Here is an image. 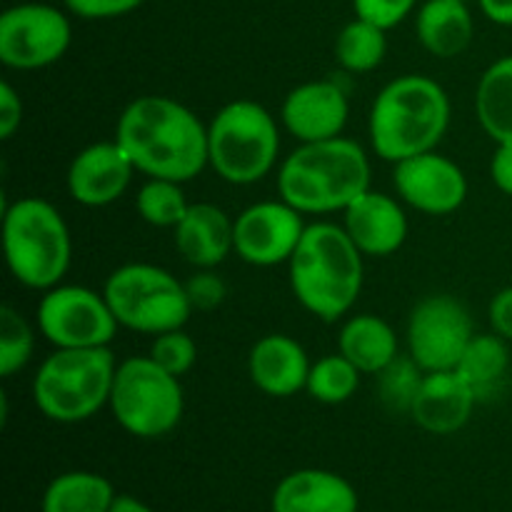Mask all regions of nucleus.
I'll return each mask as SVG.
<instances>
[{
	"label": "nucleus",
	"instance_id": "obj_1",
	"mask_svg": "<svg viewBox=\"0 0 512 512\" xmlns=\"http://www.w3.org/2000/svg\"><path fill=\"white\" fill-rule=\"evenodd\" d=\"M115 140L145 178L188 183L208 168V125L170 95H138L120 113Z\"/></svg>",
	"mask_w": 512,
	"mask_h": 512
},
{
	"label": "nucleus",
	"instance_id": "obj_2",
	"mask_svg": "<svg viewBox=\"0 0 512 512\" xmlns=\"http://www.w3.org/2000/svg\"><path fill=\"white\" fill-rule=\"evenodd\" d=\"M363 258L343 225L310 223L288 263L295 300L323 323H338L363 293Z\"/></svg>",
	"mask_w": 512,
	"mask_h": 512
},
{
	"label": "nucleus",
	"instance_id": "obj_3",
	"mask_svg": "<svg viewBox=\"0 0 512 512\" xmlns=\"http://www.w3.org/2000/svg\"><path fill=\"white\" fill-rule=\"evenodd\" d=\"M448 90L420 73L390 80L370 105L368 135L375 155L400 163L440 145L450 128Z\"/></svg>",
	"mask_w": 512,
	"mask_h": 512
},
{
	"label": "nucleus",
	"instance_id": "obj_4",
	"mask_svg": "<svg viewBox=\"0 0 512 512\" xmlns=\"http://www.w3.org/2000/svg\"><path fill=\"white\" fill-rule=\"evenodd\" d=\"M370 158L355 140L338 135L300 143L278 170V193L303 215L340 213L370 190Z\"/></svg>",
	"mask_w": 512,
	"mask_h": 512
},
{
	"label": "nucleus",
	"instance_id": "obj_5",
	"mask_svg": "<svg viewBox=\"0 0 512 512\" xmlns=\"http://www.w3.org/2000/svg\"><path fill=\"white\" fill-rule=\"evenodd\" d=\"M3 250L10 275L40 293L63 283L73 263L68 223L53 203L35 195L5 203Z\"/></svg>",
	"mask_w": 512,
	"mask_h": 512
},
{
	"label": "nucleus",
	"instance_id": "obj_6",
	"mask_svg": "<svg viewBox=\"0 0 512 512\" xmlns=\"http://www.w3.org/2000/svg\"><path fill=\"white\" fill-rule=\"evenodd\" d=\"M115 370L110 348H55L33 378L35 408L53 423H85L108 408Z\"/></svg>",
	"mask_w": 512,
	"mask_h": 512
},
{
	"label": "nucleus",
	"instance_id": "obj_7",
	"mask_svg": "<svg viewBox=\"0 0 512 512\" xmlns=\"http://www.w3.org/2000/svg\"><path fill=\"white\" fill-rule=\"evenodd\" d=\"M280 125L265 105L240 98L208 123V168L225 183L255 185L278 165Z\"/></svg>",
	"mask_w": 512,
	"mask_h": 512
},
{
	"label": "nucleus",
	"instance_id": "obj_8",
	"mask_svg": "<svg viewBox=\"0 0 512 512\" xmlns=\"http://www.w3.org/2000/svg\"><path fill=\"white\" fill-rule=\"evenodd\" d=\"M103 295L120 328L150 338L185 328L193 315L185 283L153 263H125L115 268L105 280Z\"/></svg>",
	"mask_w": 512,
	"mask_h": 512
},
{
	"label": "nucleus",
	"instance_id": "obj_9",
	"mask_svg": "<svg viewBox=\"0 0 512 512\" xmlns=\"http://www.w3.org/2000/svg\"><path fill=\"white\" fill-rule=\"evenodd\" d=\"M108 408L115 423L133 438H165L183 420V385L150 355H133L118 363Z\"/></svg>",
	"mask_w": 512,
	"mask_h": 512
},
{
	"label": "nucleus",
	"instance_id": "obj_10",
	"mask_svg": "<svg viewBox=\"0 0 512 512\" xmlns=\"http://www.w3.org/2000/svg\"><path fill=\"white\" fill-rule=\"evenodd\" d=\"M35 318L40 335L55 348H110L120 328L105 295L85 285L45 290Z\"/></svg>",
	"mask_w": 512,
	"mask_h": 512
},
{
	"label": "nucleus",
	"instance_id": "obj_11",
	"mask_svg": "<svg viewBox=\"0 0 512 512\" xmlns=\"http://www.w3.org/2000/svg\"><path fill=\"white\" fill-rule=\"evenodd\" d=\"M73 43L68 15L50 3H18L0 15V63L40 70L58 63Z\"/></svg>",
	"mask_w": 512,
	"mask_h": 512
},
{
	"label": "nucleus",
	"instance_id": "obj_12",
	"mask_svg": "<svg viewBox=\"0 0 512 512\" xmlns=\"http://www.w3.org/2000/svg\"><path fill=\"white\" fill-rule=\"evenodd\" d=\"M470 310L453 295H428L408 318V355L425 370H455L473 340Z\"/></svg>",
	"mask_w": 512,
	"mask_h": 512
},
{
	"label": "nucleus",
	"instance_id": "obj_13",
	"mask_svg": "<svg viewBox=\"0 0 512 512\" xmlns=\"http://www.w3.org/2000/svg\"><path fill=\"white\" fill-rule=\"evenodd\" d=\"M305 228L303 213L283 198L260 200L235 218V255L255 268L288 265Z\"/></svg>",
	"mask_w": 512,
	"mask_h": 512
},
{
	"label": "nucleus",
	"instance_id": "obj_14",
	"mask_svg": "<svg viewBox=\"0 0 512 512\" xmlns=\"http://www.w3.org/2000/svg\"><path fill=\"white\" fill-rule=\"evenodd\" d=\"M393 185L405 205L425 215H450L468 200V175L438 150L395 163Z\"/></svg>",
	"mask_w": 512,
	"mask_h": 512
},
{
	"label": "nucleus",
	"instance_id": "obj_15",
	"mask_svg": "<svg viewBox=\"0 0 512 512\" xmlns=\"http://www.w3.org/2000/svg\"><path fill=\"white\" fill-rule=\"evenodd\" d=\"M348 118V90L330 78L295 85L280 108V123L298 143L338 138L343 135Z\"/></svg>",
	"mask_w": 512,
	"mask_h": 512
},
{
	"label": "nucleus",
	"instance_id": "obj_16",
	"mask_svg": "<svg viewBox=\"0 0 512 512\" xmlns=\"http://www.w3.org/2000/svg\"><path fill=\"white\" fill-rule=\"evenodd\" d=\"M135 173L138 168L130 155L113 138L78 150L68 165L65 185H68L70 198L78 205L105 208L123 198Z\"/></svg>",
	"mask_w": 512,
	"mask_h": 512
},
{
	"label": "nucleus",
	"instance_id": "obj_17",
	"mask_svg": "<svg viewBox=\"0 0 512 512\" xmlns=\"http://www.w3.org/2000/svg\"><path fill=\"white\" fill-rule=\"evenodd\" d=\"M343 228L365 258H388L408 240V215L403 200L365 190L343 210Z\"/></svg>",
	"mask_w": 512,
	"mask_h": 512
},
{
	"label": "nucleus",
	"instance_id": "obj_18",
	"mask_svg": "<svg viewBox=\"0 0 512 512\" xmlns=\"http://www.w3.org/2000/svg\"><path fill=\"white\" fill-rule=\"evenodd\" d=\"M475 405L478 395L458 370H438L425 373L410 408V420L430 435H455L470 423Z\"/></svg>",
	"mask_w": 512,
	"mask_h": 512
},
{
	"label": "nucleus",
	"instance_id": "obj_19",
	"mask_svg": "<svg viewBox=\"0 0 512 512\" xmlns=\"http://www.w3.org/2000/svg\"><path fill=\"white\" fill-rule=\"evenodd\" d=\"M360 495L340 473L300 468L285 475L273 490L270 512H358Z\"/></svg>",
	"mask_w": 512,
	"mask_h": 512
},
{
	"label": "nucleus",
	"instance_id": "obj_20",
	"mask_svg": "<svg viewBox=\"0 0 512 512\" xmlns=\"http://www.w3.org/2000/svg\"><path fill=\"white\" fill-rule=\"evenodd\" d=\"M310 365L303 345L285 333L263 335L248 353L250 380L270 398H293L305 390Z\"/></svg>",
	"mask_w": 512,
	"mask_h": 512
},
{
	"label": "nucleus",
	"instance_id": "obj_21",
	"mask_svg": "<svg viewBox=\"0 0 512 512\" xmlns=\"http://www.w3.org/2000/svg\"><path fill=\"white\" fill-rule=\"evenodd\" d=\"M235 220L215 203H193L175 225L173 240L178 253L198 270H213L235 253Z\"/></svg>",
	"mask_w": 512,
	"mask_h": 512
},
{
	"label": "nucleus",
	"instance_id": "obj_22",
	"mask_svg": "<svg viewBox=\"0 0 512 512\" xmlns=\"http://www.w3.org/2000/svg\"><path fill=\"white\" fill-rule=\"evenodd\" d=\"M415 33L435 58H458L473 40V13L465 0H425L415 15Z\"/></svg>",
	"mask_w": 512,
	"mask_h": 512
},
{
	"label": "nucleus",
	"instance_id": "obj_23",
	"mask_svg": "<svg viewBox=\"0 0 512 512\" xmlns=\"http://www.w3.org/2000/svg\"><path fill=\"white\" fill-rule=\"evenodd\" d=\"M338 353H343L363 375H378L400 355L398 333L380 315H350L340 328Z\"/></svg>",
	"mask_w": 512,
	"mask_h": 512
},
{
	"label": "nucleus",
	"instance_id": "obj_24",
	"mask_svg": "<svg viewBox=\"0 0 512 512\" xmlns=\"http://www.w3.org/2000/svg\"><path fill=\"white\" fill-rule=\"evenodd\" d=\"M118 500L113 483L90 470L55 475L40 500V512H110Z\"/></svg>",
	"mask_w": 512,
	"mask_h": 512
},
{
	"label": "nucleus",
	"instance_id": "obj_25",
	"mask_svg": "<svg viewBox=\"0 0 512 512\" xmlns=\"http://www.w3.org/2000/svg\"><path fill=\"white\" fill-rule=\"evenodd\" d=\"M475 115L495 143L512 140V55L485 68L475 88Z\"/></svg>",
	"mask_w": 512,
	"mask_h": 512
},
{
	"label": "nucleus",
	"instance_id": "obj_26",
	"mask_svg": "<svg viewBox=\"0 0 512 512\" xmlns=\"http://www.w3.org/2000/svg\"><path fill=\"white\" fill-rule=\"evenodd\" d=\"M510 368V350L508 340L500 338L498 333H475L468 348L460 355L455 370L460 378L475 390L478 400L498 393L505 375Z\"/></svg>",
	"mask_w": 512,
	"mask_h": 512
},
{
	"label": "nucleus",
	"instance_id": "obj_27",
	"mask_svg": "<svg viewBox=\"0 0 512 512\" xmlns=\"http://www.w3.org/2000/svg\"><path fill=\"white\" fill-rule=\"evenodd\" d=\"M388 30L358 18L343 25L335 38V60L350 75H363L378 68L388 53Z\"/></svg>",
	"mask_w": 512,
	"mask_h": 512
},
{
	"label": "nucleus",
	"instance_id": "obj_28",
	"mask_svg": "<svg viewBox=\"0 0 512 512\" xmlns=\"http://www.w3.org/2000/svg\"><path fill=\"white\" fill-rule=\"evenodd\" d=\"M190 205L193 203H188L183 183H178V180L148 178L135 195V210H138L140 220H145L153 228L175 230V225L185 218Z\"/></svg>",
	"mask_w": 512,
	"mask_h": 512
},
{
	"label": "nucleus",
	"instance_id": "obj_29",
	"mask_svg": "<svg viewBox=\"0 0 512 512\" xmlns=\"http://www.w3.org/2000/svg\"><path fill=\"white\" fill-rule=\"evenodd\" d=\"M360 370L345 358L343 353L325 355L318 363L310 365L308 375V395L323 405H343L358 393Z\"/></svg>",
	"mask_w": 512,
	"mask_h": 512
},
{
	"label": "nucleus",
	"instance_id": "obj_30",
	"mask_svg": "<svg viewBox=\"0 0 512 512\" xmlns=\"http://www.w3.org/2000/svg\"><path fill=\"white\" fill-rule=\"evenodd\" d=\"M425 370L415 363L410 355H398L388 368L375 375L378 383V398L390 413L410 415L420 385H423Z\"/></svg>",
	"mask_w": 512,
	"mask_h": 512
},
{
	"label": "nucleus",
	"instance_id": "obj_31",
	"mask_svg": "<svg viewBox=\"0 0 512 512\" xmlns=\"http://www.w3.org/2000/svg\"><path fill=\"white\" fill-rule=\"evenodd\" d=\"M35 330L13 305L0 308V378H13L33 360Z\"/></svg>",
	"mask_w": 512,
	"mask_h": 512
},
{
	"label": "nucleus",
	"instance_id": "obj_32",
	"mask_svg": "<svg viewBox=\"0 0 512 512\" xmlns=\"http://www.w3.org/2000/svg\"><path fill=\"white\" fill-rule=\"evenodd\" d=\"M148 355L160 365V368L183 378V375L190 373L193 365L198 363V343L193 340V335L185 333V328L168 330V333L155 335L153 343H150Z\"/></svg>",
	"mask_w": 512,
	"mask_h": 512
},
{
	"label": "nucleus",
	"instance_id": "obj_33",
	"mask_svg": "<svg viewBox=\"0 0 512 512\" xmlns=\"http://www.w3.org/2000/svg\"><path fill=\"white\" fill-rule=\"evenodd\" d=\"M185 290H188V298L193 310H200V313H213L215 308H220L228 295V285L213 270H198L193 278L185 280Z\"/></svg>",
	"mask_w": 512,
	"mask_h": 512
},
{
	"label": "nucleus",
	"instance_id": "obj_34",
	"mask_svg": "<svg viewBox=\"0 0 512 512\" xmlns=\"http://www.w3.org/2000/svg\"><path fill=\"white\" fill-rule=\"evenodd\" d=\"M415 8H418V0H353V10L358 18L370 20L385 30L403 23Z\"/></svg>",
	"mask_w": 512,
	"mask_h": 512
},
{
	"label": "nucleus",
	"instance_id": "obj_35",
	"mask_svg": "<svg viewBox=\"0 0 512 512\" xmlns=\"http://www.w3.org/2000/svg\"><path fill=\"white\" fill-rule=\"evenodd\" d=\"M65 8L83 20H110L138 10L145 0H63Z\"/></svg>",
	"mask_w": 512,
	"mask_h": 512
},
{
	"label": "nucleus",
	"instance_id": "obj_36",
	"mask_svg": "<svg viewBox=\"0 0 512 512\" xmlns=\"http://www.w3.org/2000/svg\"><path fill=\"white\" fill-rule=\"evenodd\" d=\"M23 125V98L18 90L3 80L0 83V138L10 140Z\"/></svg>",
	"mask_w": 512,
	"mask_h": 512
},
{
	"label": "nucleus",
	"instance_id": "obj_37",
	"mask_svg": "<svg viewBox=\"0 0 512 512\" xmlns=\"http://www.w3.org/2000/svg\"><path fill=\"white\" fill-rule=\"evenodd\" d=\"M488 318L493 333L512 343V285L510 288L498 290L488 305Z\"/></svg>",
	"mask_w": 512,
	"mask_h": 512
},
{
	"label": "nucleus",
	"instance_id": "obj_38",
	"mask_svg": "<svg viewBox=\"0 0 512 512\" xmlns=\"http://www.w3.org/2000/svg\"><path fill=\"white\" fill-rule=\"evenodd\" d=\"M490 180L500 193L512 198V140L495 143V153L490 158Z\"/></svg>",
	"mask_w": 512,
	"mask_h": 512
},
{
	"label": "nucleus",
	"instance_id": "obj_39",
	"mask_svg": "<svg viewBox=\"0 0 512 512\" xmlns=\"http://www.w3.org/2000/svg\"><path fill=\"white\" fill-rule=\"evenodd\" d=\"M478 3L490 23L512 28V0H478Z\"/></svg>",
	"mask_w": 512,
	"mask_h": 512
},
{
	"label": "nucleus",
	"instance_id": "obj_40",
	"mask_svg": "<svg viewBox=\"0 0 512 512\" xmlns=\"http://www.w3.org/2000/svg\"><path fill=\"white\" fill-rule=\"evenodd\" d=\"M110 512H155L150 505H145L143 500L133 498V495H118L115 505L110 508Z\"/></svg>",
	"mask_w": 512,
	"mask_h": 512
}]
</instances>
